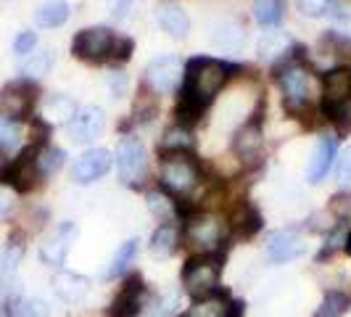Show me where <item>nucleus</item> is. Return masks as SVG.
<instances>
[{
  "label": "nucleus",
  "mask_w": 351,
  "mask_h": 317,
  "mask_svg": "<svg viewBox=\"0 0 351 317\" xmlns=\"http://www.w3.org/2000/svg\"><path fill=\"white\" fill-rule=\"evenodd\" d=\"M232 71H238L235 64L209 58V56H195L185 64V74L180 82V101H177V119L180 127H193L204 111L209 108L214 95L225 88Z\"/></svg>",
  "instance_id": "nucleus-1"
},
{
  "label": "nucleus",
  "mask_w": 351,
  "mask_h": 317,
  "mask_svg": "<svg viewBox=\"0 0 351 317\" xmlns=\"http://www.w3.org/2000/svg\"><path fill=\"white\" fill-rule=\"evenodd\" d=\"M222 257L219 254H201L182 267V285L193 299H209L219 285Z\"/></svg>",
  "instance_id": "nucleus-2"
},
{
  "label": "nucleus",
  "mask_w": 351,
  "mask_h": 317,
  "mask_svg": "<svg viewBox=\"0 0 351 317\" xmlns=\"http://www.w3.org/2000/svg\"><path fill=\"white\" fill-rule=\"evenodd\" d=\"M161 185L175 196L191 193L198 180H201V167L191 154H161Z\"/></svg>",
  "instance_id": "nucleus-3"
},
{
  "label": "nucleus",
  "mask_w": 351,
  "mask_h": 317,
  "mask_svg": "<svg viewBox=\"0 0 351 317\" xmlns=\"http://www.w3.org/2000/svg\"><path fill=\"white\" fill-rule=\"evenodd\" d=\"M114 45H117V32H111L108 27H85L71 40V53L85 64H104L111 61Z\"/></svg>",
  "instance_id": "nucleus-4"
},
{
  "label": "nucleus",
  "mask_w": 351,
  "mask_h": 317,
  "mask_svg": "<svg viewBox=\"0 0 351 317\" xmlns=\"http://www.w3.org/2000/svg\"><path fill=\"white\" fill-rule=\"evenodd\" d=\"M278 82L285 95V108L299 114L304 108H312L309 98H312V80L309 71L301 67L299 61H288L282 69H278Z\"/></svg>",
  "instance_id": "nucleus-5"
},
{
  "label": "nucleus",
  "mask_w": 351,
  "mask_h": 317,
  "mask_svg": "<svg viewBox=\"0 0 351 317\" xmlns=\"http://www.w3.org/2000/svg\"><path fill=\"white\" fill-rule=\"evenodd\" d=\"M37 101V88L32 80H16V82H8L5 88L0 90V117L19 122L24 117L32 114Z\"/></svg>",
  "instance_id": "nucleus-6"
},
{
  "label": "nucleus",
  "mask_w": 351,
  "mask_h": 317,
  "mask_svg": "<svg viewBox=\"0 0 351 317\" xmlns=\"http://www.w3.org/2000/svg\"><path fill=\"white\" fill-rule=\"evenodd\" d=\"M117 172L119 180L130 188H138L145 177V145L141 143V138H132L127 135L119 143V151H117Z\"/></svg>",
  "instance_id": "nucleus-7"
},
{
  "label": "nucleus",
  "mask_w": 351,
  "mask_h": 317,
  "mask_svg": "<svg viewBox=\"0 0 351 317\" xmlns=\"http://www.w3.org/2000/svg\"><path fill=\"white\" fill-rule=\"evenodd\" d=\"M185 74V64L177 56H158L156 61H151V67L145 69V82L156 95H167L175 93L182 82Z\"/></svg>",
  "instance_id": "nucleus-8"
},
{
  "label": "nucleus",
  "mask_w": 351,
  "mask_h": 317,
  "mask_svg": "<svg viewBox=\"0 0 351 317\" xmlns=\"http://www.w3.org/2000/svg\"><path fill=\"white\" fill-rule=\"evenodd\" d=\"M185 238L193 248H201L204 254H211L214 248L222 246L225 238V228L219 220H214L209 214H198V217H188L185 222Z\"/></svg>",
  "instance_id": "nucleus-9"
},
{
  "label": "nucleus",
  "mask_w": 351,
  "mask_h": 317,
  "mask_svg": "<svg viewBox=\"0 0 351 317\" xmlns=\"http://www.w3.org/2000/svg\"><path fill=\"white\" fill-rule=\"evenodd\" d=\"M40 167H37V148L35 145H29V148H24L19 158H14V164H11V172H8V183L21 191V193H27V191H32L37 183H40Z\"/></svg>",
  "instance_id": "nucleus-10"
},
{
  "label": "nucleus",
  "mask_w": 351,
  "mask_h": 317,
  "mask_svg": "<svg viewBox=\"0 0 351 317\" xmlns=\"http://www.w3.org/2000/svg\"><path fill=\"white\" fill-rule=\"evenodd\" d=\"M232 148L235 154L243 158V161H251V158H259L264 148V138H262V108L251 114L248 119L238 132H235V141H232Z\"/></svg>",
  "instance_id": "nucleus-11"
},
{
  "label": "nucleus",
  "mask_w": 351,
  "mask_h": 317,
  "mask_svg": "<svg viewBox=\"0 0 351 317\" xmlns=\"http://www.w3.org/2000/svg\"><path fill=\"white\" fill-rule=\"evenodd\" d=\"M108 169H111V154L106 148H90V151H85L82 156L77 158V164L71 169V177L80 185H90L98 177H104Z\"/></svg>",
  "instance_id": "nucleus-12"
},
{
  "label": "nucleus",
  "mask_w": 351,
  "mask_h": 317,
  "mask_svg": "<svg viewBox=\"0 0 351 317\" xmlns=\"http://www.w3.org/2000/svg\"><path fill=\"white\" fill-rule=\"evenodd\" d=\"M66 127H69V138L74 143H90V141H95V138L104 135L106 117L98 106H90V108L77 111V117H74Z\"/></svg>",
  "instance_id": "nucleus-13"
},
{
  "label": "nucleus",
  "mask_w": 351,
  "mask_h": 317,
  "mask_svg": "<svg viewBox=\"0 0 351 317\" xmlns=\"http://www.w3.org/2000/svg\"><path fill=\"white\" fill-rule=\"evenodd\" d=\"M306 251V241L296 230H275L267 238V254L272 262H291Z\"/></svg>",
  "instance_id": "nucleus-14"
},
{
  "label": "nucleus",
  "mask_w": 351,
  "mask_h": 317,
  "mask_svg": "<svg viewBox=\"0 0 351 317\" xmlns=\"http://www.w3.org/2000/svg\"><path fill=\"white\" fill-rule=\"evenodd\" d=\"M322 85H325V90H322V111L351 104V69L338 67V69L328 71Z\"/></svg>",
  "instance_id": "nucleus-15"
},
{
  "label": "nucleus",
  "mask_w": 351,
  "mask_h": 317,
  "mask_svg": "<svg viewBox=\"0 0 351 317\" xmlns=\"http://www.w3.org/2000/svg\"><path fill=\"white\" fill-rule=\"evenodd\" d=\"M141 296H143V278L135 272L124 281L119 296L114 299L111 309H108V317H138L141 312Z\"/></svg>",
  "instance_id": "nucleus-16"
},
{
  "label": "nucleus",
  "mask_w": 351,
  "mask_h": 317,
  "mask_svg": "<svg viewBox=\"0 0 351 317\" xmlns=\"http://www.w3.org/2000/svg\"><path fill=\"white\" fill-rule=\"evenodd\" d=\"M40 117L48 127L51 124H69L77 117V101L71 95H64V93L48 95L40 106Z\"/></svg>",
  "instance_id": "nucleus-17"
},
{
  "label": "nucleus",
  "mask_w": 351,
  "mask_h": 317,
  "mask_svg": "<svg viewBox=\"0 0 351 317\" xmlns=\"http://www.w3.org/2000/svg\"><path fill=\"white\" fill-rule=\"evenodd\" d=\"M74 235H77V228L71 225V222H64L61 228L53 233L51 238L43 244V248H40V257H43V262L48 264H64V259H66V251L71 248V241H74Z\"/></svg>",
  "instance_id": "nucleus-18"
},
{
  "label": "nucleus",
  "mask_w": 351,
  "mask_h": 317,
  "mask_svg": "<svg viewBox=\"0 0 351 317\" xmlns=\"http://www.w3.org/2000/svg\"><path fill=\"white\" fill-rule=\"evenodd\" d=\"M156 19L158 24H161V30L169 37H175V40H182V37L191 32V19H188V14L177 3H169V0L167 3H158Z\"/></svg>",
  "instance_id": "nucleus-19"
},
{
  "label": "nucleus",
  "mask_w": 351,
  "mask_h": 317,
  "mask_svg": "<svg viewBox=\"0 0 351 317\" xmlns=\"http://www.w3.org/2000/svg\"><path fill=\"white\" fill-rule=\"evenodd\" d=\"M335 154H338V141L335 138H319L315 154L309 158V167H306V177L309 183H319L322 177L330 172L335 161Z\"/></svg>",
  "instance_id": "nucleus-20"
},
{
  "label": "nucleus",
  "mask_w": 351,
  "mask_h": 317,
  "mask_svg": "<svg viewBox=\"0 0 351 317\" xmlns=\"http://www.w3.org/2000/svg\"><path fill=\"white\" fill-rule=\"evenodd\" d=\"M53 291L64 301H80L88 294V281L74 272H58L53 278Z\"/></svg>",
  "instance_id": "nucleus-21"
},
{
  "label": "nucleus",
  "mask_w": 351,
  "mask_h": 317,
  "mask_svg": "<svg viewBox=\"0 0 351 317\" xmlns=\"http://www.w3.org/2000/svg\"><path fill=\"white\" fill-rule=\"evenodd\" d=\"M69 3L66 0H48L45 5H40L35 14V21L45 30H56L69 19Z\"/></svg>",
  "instance_id": "nucleus-22"
},
{
  "label": "nucleus",
  "mask_w": 351,
  "mask_h": 317,
  "mask_svg": "<svg viewBox=\"0 0 351 317\" xmlns=\"http://www.w3.org/2000/svg\"><path fill=\"white\" fill-rule=\"evenodd\" d=\"M191 151H193V138H191V130L185 127L167 130L158 143V154H191Z\"/></svg>",
  "instance_id": "nucleus-23"
},
{
  "label": "nucleus",
  "mask_w": 351,
  "mask_h": 317,
  "mask_svg": "<svg viewBox=\"0 0 351 317\" xmlns=\"http://www.w3.org/2000/svg\"><path fill=\"white\" fill-rule=\"evenodd\" d=\"M53 61H56V56L53 51H32L27 56V61L21 64V77L24 80H37V77H43V74H48V69L53 67Z\"/></svg>",
  "instance_id": "nucleus-24"
},
{
  "label": "nucleus",
  "mask_w": 351,
  "mask_h": 317,
  "mask_svg": "<svg viewBox=\"0 0 351 317\" xmlns=\"http://www.w3.org/2000/svg\"><path fill=\"white\" fill-rule=\"evenodd\" d=\"M177 230L172 225H161V228L154 233V238H151V251H154V257H161V259H167V257H172L177 251Z\"/></svg>",
  "instance_id": "nucleus-25"
},
{
  "label": "nucleus",
  "mask_w": 351,
  "mask_h": 317,
  "mask_svg": "<svg viewBox=\"0 0 351 317\" xmlns=\"http://www.w3.org/2000/svg\"><path fill=\"white\" fill-rule=\"evenodd\" d=\"M230 304L222 296H209V299H198L185 312V317H228Z\"/></svg>",
  "instance_id": "nucleus-26"
},
{
  "label": "nucleus",
  "mask_w": 351,
  "mask_h": 317,
  "mask_svg": "<svg viewBox=\"0 0 351 317\" xmlns=\"http://www.w3.org/2000/svg\"><path fill=\"white\" fill-rule=\"evenodd\" d=\"M135 254H138V241L135 238H130L127 244L119 246V251L114 254V259L108 264V270H106V278L108 281H114V278H119L124 270H127V264L135 259Z\"/></svg>",
  "instance_id": "nucleus-27"
},
{
  "label": "nucleus",
  "mask_w": 351,
  "mask_h": 317,
  "mask_svg": "<svg viewBox=\"0 0 351 317\" xmlns=\"http://www.w3.org/2000/svg\"><path fill=\"white\" fill-rule=\"evenodd\" d=\"M291 45V37L285 35L282 30H272V32H264L262 40H259V56L262 58H275L280 53L288 51Z\"/></svg>",
  "instance_id": "nucleus-28"
},
{
  "label": "nucleus",
  "mask_w": 351,
  "mask_h": 317,
  "mask_svg": "<svg viewBox=\"0 0 351 317\" xmlns=\"http://www.w3.org/2000/svg\"><path fill=\"white\" fill-rule=\"evenodd\" d=\"M254 19L262 27H275L282 19V3L280 0H256L254 3Z\"/></svg>",
  "instance_id": "nucleus-29"
},
{
  "label": "nucleus",
  "mask_w": 351,
  "mask_h": 317,
  "mask_svg": "<svg viewBox=\"0 0 351 317\" xmlns=\"http://www.w3.org/2000/svg\"><path fill=\"white\" fill-rule=\"evenodd\" d=\"M64 158H66V154H64L61 148H56V145L37 148V167H40L43 177L53 175L56 169H61V167H64Z\"/></svg>",
  "instance_id": "nucleus-30"
},
{
  "label": "nucleus",
  "mask_w": 351,
  "mask_h": 317,
  "mask_svg": "<svg viewBox=\"0 0 351 317\" xmlns=\"http://www.w3.org/2000/svg\"><path fill=\"white\" fill-rule=\"evenodd\" d=\"M148 209L161 220V225H169V220L175 217V201L161 191H151L148 193Z\"/></svg>",
  "instance_id": "nucleus-31"
},
{
  "label": "nucleus",
  "mask_w": 351,
  "mask_h": 317,
  "mask_svg": "<svg viewBox=\"0 0 351 317\" xmlns=\"http://www.w3.org/2000/svg\"><path fill=\"white\" fill-rule=\"evenodd\" d=\"M5 317H45V309H43L40 301H29V299H21V296H14V299H8Z\"/></svg>",
  "instance_id": "nucleus-32"
},
{
  "label": "nucleus",
  "mask_w": 351,
  "mask_h": 317,
  "mask_svg": "<svg viewBox=\"0 0 351 317\" xmlns=\"http://www.w3.org/2000/svg\"><path fill=\"white\" fill-rule=\"evenodd\" d=\"M349 296L346 294H341V291H330L325 301H322V307L317 309L315 317H341L346 309H349Z\"/></svg>",
  "instance_id": "nucleus-33"
},
{
  "label": "nucleus",
  "mask_w": 351,
  "mask_h": 317,
  "mask_svg": "<svg viewBox=\"0 0 351 317\" xmlns=\"http://www.w3.org/2000/svg\"><path fill=\"white\" fill-rule=\"evenodd\" d=\"M235 228H238V233L241 235H254L256 230L262 228V217H259V211L251 209V207H243L241 209V214L235 217Z\"/></svg>",
  "instance_id": "nucleus-34"
},
{
  "label": "nucleus",
  "mask_w": 351,
  "mask_h": 317,
  "mask_svg": "<svg viewBox=\"0 0 351 317\" xmlns=\"http://www.w3.org/2000/svg\"><path fill=\"white\" fill-rule=\"evenodd\" d=\"M330 122L335 124V130H338V135H346L351 132V104H343V106H335L330 111H322Z\"/></svg>",
  "instance_id": "nucleus-35"
},
{
  "label": "nucleus",
  "mask_w": 351,
  "mask_h": 317,
  "mask_svg": "<svg viewBox=\"0 0 351 317\" xmlns=\"http://www.w3.org/2000/svg\"><path fill=\"white\" fill-rule=\"evenodd\" d=\"M19 259H21V246H14V244H8V246L0 248V278H8V275H14V270H16Z\"/></svg>",
  "instance_id": "nucleus-36"
},
{
  "label": "nucleus",
  "mask_w": 351,
  "mask_h": 317,
  "mask_svg": "<svg viewBox=\"0 0 351 317\" xmlns=\"http://www.w3.org/2000/svg\"><path fill=\"white\" fill-rule=\"evenodd\" d=\"M335 0H296V8H299V14L309 19H319L325 16V14H330V8H333Z\"/></svg>",
  "instance_id": "nucleus-37"
},
{
  "label": "nucleus",
  "mask_w": 351,
  "mask_h": 317,
  "mask_svg": "<svg viewBox=\"0 0 351 317\" xmlns=\"http://www.w3.org/2000/svg\"><path fill=\"white\" fill-rule=\"evenodd\" d=\"M16 143H19L16 122H11V119L0 117V148H3V151H8V148H14Z\"/></svg>",
  "instance_id": "nucleus-38"
},
{
  "label": "nucleus",
  "mask_w": 351,
  "mask_h": 317,
  "mask_svg": "<svg viewBox=\"0 0 351 317\" xmlns=\"http://www.w3.org/2000/svg\"><path fill=\"white\" fill-rule=\"evenodd\" d=\"M135 51V43L130 37H117V45H114V53H111V61L114 64H124L130 61V56Z\"/></svg>",
  "instance_id": "nucleus-39"
},
{
  "label": "nucleus",
  "mask_w": 351,
  "mask_h": 317,
  "mask_svg": "<svg viewBox=\"0 0 351 317\" xmlns=\"http://www.w3.org/2000/svg\"><path fill=\"white\" fill-rule=\"evenodd\" d=\"M37 45V35L35 32H29V30H24V32H19V37L14 40V53L19 56H27V53H32Z\"/></svg>",
  "instance_id": "nucleus-40"
},
{
  "label": "nucleus",
  "mask_w": 351,
  "mask_h": 317,
  "mask_svg": "<svg viewBox=\"0 0 351 317\" xmlns=\"http://www.w3.org/2000/svg\"><path fill=\"white\" fill-rule=\"evenodd\" d=\"M330 209H333L335 217H341V220H346L351 217V193H338L330 198Z\"/></svg>",
  "instance_id": "nucleus-41"
},
{
  "label": "nucleus",
  "mask_w": 351,
  "mask_h": 317,
  "mask_svg": "<svg viewBox=\"0 0 351 317\" xmlns=\"http://www.w3.org/2000/svg\"><path fill=\"white\" fill-rule=\"evenodd\" d=\"M235 30H238V27H232V24H225V27H222V24H219V30H217V32H222V35H214V40H217V43H219V45H225V48H232V45H238V43H241V32H238V35H230V32H235Z\"/></svg>",
  "instance_id": "nucleus-42"
},
{
  "label": "nucleus",
  "mask_w": 351,
  "mask_h": 317,
  "mask_svg": "<svg viewBox=\"0 0 351 317\" xmlns=\"http://www.w3.org/2000/svg\"><path fill=\"white\" fill-rule=\"evenodd\" d=\"M338 180L343 185H351V145L338 158Z\"/></svg>",
  "instance_id": "nucleus-43"
},
{
  "label": "nucleus",
  "mask_w": 351,
  "mask_h": 317,
  "mask_svg": "<svg viewBox=\"0 0 351 317\" xmlns=\"http://www.w3.org/2000/svg\"><path fill=\"white\" fill-rule=\"evenodd\" d=\"M108 88H111V95H114V98H122L124 93H127V74L114 71V74L108 77Z\"/></svg>",
  "instance_id": "nucleus-44"
},
{
  "label": "nucleus",
  "mask_w": 351,
  "mask_h": 317,
  "mask_svg": "<svg viewBox=\"0 0 351 317\" xmlns=\"http://www.w3.org/2000/svg\"><path fill=\"white\" fill-rule=\"evenodd\" d=\"M130 3H132V0H111V14H114L117 19H124L127 16Z\"/></svg>",
  "instance_id": "nucleus-45"
},
{
  "label": "nucleus",
  "mask_w": 351,
  "mask_h": 317,
  "mask_svg": "<svg viewBox=\"0 0 351 317\" xmlns=\"http://www.w3.org/2000/svg\"><path fill=\"white\" fill-rule=\"evenodd\" d=\"M11 164H14V158L8 156V151H3V148H0V180H5V177H8Z\"/></svg>",
  "instance_id": "nucleus-46"
},
{
  "label": "nucleus",
  "mask_w": 351,
  "mask_h": 317,
  "mask_svg": "<svg viewBox=\"0 0 351 317\" xmlns=\"http://www.w3.org/2000/svg\"><path fill=\"white\" fill-rule=\"evenodd\" d=\"M14 207V201H11V196L5 193V191H0V220H5L8 217V211Z\"/></svg>",
  "instance_id": "nucleus-47"
},
{
  "label": "nucleus",
  "mask_w": 351,
  "mask_h": 317,
  "mask_svg": "<svg viewBox=\"0 0 351 317\" xmlns=\"http://www.w3.org/2000/svg\"><path fill=\"white\" fill-rule=\"evenodd\" d=\"M346 251L351 254V233H349V238H346Z\"/></svg>",
  "instance_id": "nucleus-48"
},
{
  "label": "nucleus",
  "mask_w": 351,
  "mask_h": 317,
  "mask_svg": "<svg viewBox=\"0 0 351 317\" xmlns=\"http://www.w3.org/2000/svg\"><path fill=\"white\" fill-rule=\"evenodd\" d=\"M0 317H5V315H0Z\"/></svg>",
  "instance_id": "nucleus-49"
}]
</instances>
